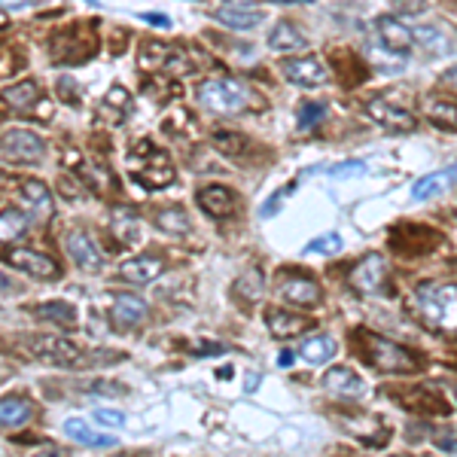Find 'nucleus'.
I'll return each mask as SVG.
<instances>
[{"label":"nucleus","instance_id":"5","mask_svg":"<svg viewBox=\"0 0 457 457\" xmlns=\"http://www.w3.org/2000/svg\"><path fill=\"white\" fill-rule=\"evenodd\" d=\"M25 348L31 357H37L43 363H55V366H83L85 357L74 341L59 339V335H34L25 341Z\"/></svg>","mask_w":457,"mask_h":457},{"label":"nucleus","instance_id":"29","mask_svg":"<svg viewBox=\"0 0 457 457\" xmlns=\"http://www.w3.org/2000/svg\"><path fill=\"white\" fill-rule=\"evenodd\" d=\"M299 357H302L305 363H311V366H320V363H330L335 357V341L330 335H311V339L302 341V348H299Z\"/></svg>","mask_w":457,"mask_h":457},{"label":"nucleus","instance_id":"20","mask_svg":"<svg viewBox=\"0 0 457 457\" xmlns=\"http://www.w3.org/2000/svg\"><path fill=\"white\" fill-rule=\"evenodd\" d=\"M0 98H4V101L10 104L12 110L34 113V107L43 101V92H40L37 80H21L16 85H10V89H4V95H0Z\"/></svg>","mask_w":457,"mask_h":457},{"label":"nucleus","instance_id":"37","mask_svg":"<svg viewBox=\"0 0 457 457\" xmlns=\"http://www.w3.org/2000/svg\"><path fill=\"white\" fill-rule=\"evenodd\" d=\"M366 174V162H341V165L333 168L335 180H348V177H363Z\"/></svg>","mask_w":457,"mask_h":457},{"label":"nucleus","instance_id":"21","mask_svg":"<svg viewBox=\"0 0 457 457\" xmlns=\"http://www.w3.org/2000/svg\"><path fill=\"white\" fill-rule=\"evenodd\" d=\"M269 46L275 52H299V49L309 46V37L302 34V28H296L293 21H277L269 34Z\"/></svg>","mask_w":457,"mask_h":457},{"label":"nucleus","instance_id":"34","mask_svg":"<svg viewBox=\"0 0 457 457\" xmlns=\"http://www.w3.org/2000/svg\"><path fill=\"white\" fill-rule=\"evenodd\" d=\"M339 250H341V238L335 232H330V235H320V238L309 241L305 253H324V256H330V253H339Z\"/></svg>","mask_w":457,"mask_h":457},{"label":"nucleus","instance_id":"45","mask_svg":"<svg viewBox=\"0 0 457 457\" xmlns=\"http://www.w3.org/2000/svg\"><path fill=\"white\" fill-rule=\"evenodd\" d=\"M442 80H445L448 85H454V89H457V68H448V70H445V76H442Z\"/></svg>","mask_w":457,"mask_h":457},{"label":"nucleus","instance_id":"8","mask_svg":"<svg viewBox=\"0 0 457 457\" xmlns=\"http://www.w3.org/2000/svg\"><path fill=\"white\" fill-rule=\"evenodd\" d=\"M366 113L373 123H378L384 128V132H394V134H409L418 128V119L415 113H409L405 107L399 104H390L384 101V98H373V101L366 104Z\"/></svg>","mask_w":457,"mask_h":457},{"label":"nucleus","instance_id":"46","mask_svg":"<svg viewBox=\"0 0 457 457\" xmlns=\"http://www.w3.org/2000/svg\"><path fill=\"white\" fill-rule=\"evenodd\" d=\"M31 457H68L64 452H55V448H46V452H37V454H31Z\"/></svg>","mask_w":457,"mask_h":457},{"label":"nucleus","instance_id":"50","mask_svg":"<svg viewBox=\"0 0 457 457\" xmlns=\"http://www.w3.org/2000/svg\"><path fill=\"white\" fill-rule=\"evenodd\" d=\"M116 457H134V454H123V452H119V454H116Z\"/></svg>","mask_w":457,"mask_h":457},{"label":"nucleus","instance_id":"18","mask_svg":"<svg viewBox=\"0 0 457 457\" xmlns=\"http://www.w3.org/2000/svg\"><path fill=\"white\" fill-rule=\"evenodd\" d=\"M21 198H25V204H28V211L34 213V220H49L52 217V211H55V204H52V192H49V187L43 180H37V177H25L21 180Z\"/></svg>","mask_w":457,"mask_h":457},{"label":"nucleus","instance_id":"13","mask_svg":"<svg viewBox=\"0 0 457 457\" xmlns=\"http://www.w3.org/2000/svg\"><path fill=\"white\" fill-rule=\"evenodd\" d=\"M162 271H165V260H162V256H132V260H125L123 266L116 269V277L132 284V287H147Z\"/></svg>","mask_w":457,"mask_h":457},{"label":"nucleus","instance_id":"15","mask_svg":"<svg viewBox=\"0 0 457 457\" xmlns=\"http://www.w3.org/2000/svg\"><path fill=\"white\" fill-rule=\"evenodd\" d=\"M68 253L83 271H101V266H104L101 250H98V245L92 241V235L83 232V228H76V232L68 235Z\"/></svg>","mask_w":457,"mask_h":457},{"label":"nucleus","instance_id":"39","mask_svg":"<svg viewBox=\"0 0 457 457\" xmlns=\"http://www.w3.org/2000/svg\"><path fill=\"white\" fill-rule=\"evenodd\" d=\"M59 98L61 101H70V104H76L80 101V89H76V80H70V76H61L59 83Z\"/></svg>","mask_w":457,"mask_h":457},{"label":"nucleus","instance_id":"16","mask_svg":"<svg viewBox=\"0 0 457 457\" xmlns=\"http://www.w3.org/2000/svg\"><path fill=\"white\" fill-rule=\"evenodd\" d=\"M324 390L339 399H357L363 397L366 384H363V378L357 375L351 366H333L330 373L324 375Z\"/></svg>","mask_w":457,"mask_h":457},{"label":"nucleus","instance_id":"40","mask_svg":"<svg viewBox=\"0 0 457 457\" xmlns=\"http://www.w3.org/2000/svg\"><path fill=\"white\" fill-rule=\"evenodd\" d=\"M95 421L104 427H123L125 424V415L116 409H95Z\"/></svg>","mask_w":457,"mask_h":457},{"label":"nucleus","instance_id":"6","mask_svg":"<svg viewBox=\"0 0 457 457\" xmlns=\"http://www.w3.org/2000/svg\"><path fill=\"white\" fill-rule=\"evenodd\" d=\"M0 153L6 159L19 162V165H37L46 156V144H43L40 134L28 132V128H12L0 138Z\"/></svg>","mask_w":457,"mask_h":457},{"label":"nucleus","instance_id":"32","mask_svg":"<svg viewBox=\"0 0 457 457\" xmlns=\"http://www.w3.org/2000/svg\"><path fill=\"white\" fill-rule=\"evenodd\" d=\"M28 232V217L19 208L0 211V241H19Z\"/></svg>","mask_w":457,"mask_h":457},{"label":"nucleus","instance_id":"27","mask_svg":"<svg viewBox=\"0 0 457 457\" xmlns=\"http://www.w3.org/2000/svg\"><path fill=\"white\" fill-rule=\"evenodd\" d=\"M31 399L25 397H4L0 399V427H25L31 418Z\"/></svg>","mask_w":457,"mask_h":457},{"label":"nucleus","instance_id":"35","mask_svg":"<svg viewBox=\"0 0 457 457\" xmlns=\"http://www.w3.org/2000/svg\"><path fill=\"white\" fill-rule=\"evenodd\" d=\"M324 116H326L324 104H302V107H299V128H302V132H309V128L317 125Z\"/></svg>","mask_w":457,"mask_h":457},{"label":"nucleus","instance_id":"48","mask_svg":"<svg viewBox=\"0 0 457 457\" xmlns=\"http://www.w3.org/2000/svg\"><path fill=\"white\" fill-rule=\"evenodd\" d=\"M0 290H12V284L6 281V275H0Z\"/></svg>","mask_w":457,"mask_h":457},{"label":"nucleus","instance_id":"23","mask_svg":"<svg viewBox=\"0 0 457 457\" xmlns=\"http://www.w3.org/2000/svg\"><path fill=\"white\" fill-rule=\"evenodd\" d=\"M457 180V168H442V171H433V174L421 177L412 187V198L415 202H424V198H433V196H442L445 189H452V183Z\"/></svg>","mask_w":457,"mask_h":457},{"label":"nucleus","instance_id":"17","mask_svg":"<svg viewBox=\"0 0 457 457\" xmlns=\"http://www.w3.org/2000/svg\"><path fill=\"white\" fill-rule=\"evenodd\" d=\"M196 204L202 208L208 217H232L235 213V192L220 187V183H211V187H202L196 192Z\"/></svg>","mask_w":457,"mask_h":457},{"label":"nucleus","instance_id":"49","mask_svg":"<svg viewBox=\"0 0 457 457\" xmlns=\"http://www.w3.org/2000/svg\"><path fill=\"white\" fill-rule=\"evenodd\" d=\"M442 445H445V452H452V454H457V442H442Z\"/></svg>","mask_w":457,"mask_h":457},{"label":"nucleus","instance_id":"36","mask_svg":"<svg viewBox=\"0 0 457 457\" xmlns=\"http://www.w3.org/2000/svg\"><path fill=\"white\" fill-rule=\"evenodd\" d=\"M116 235H119V241H125V245H134V241L140 238L138 220H132V217H116Z\"/></svg>","mask_w":457,"mask_h":457},{"label":"nucleus","instance_id":"30","mask_svg":"<svg viewBox=\"0 0 457 457\" xmlns=\"http://www.w3.org/2000/svg\"><path fill=\"white\" fill-rule=\"evenodd\" d=\"M171 59H174V49L165 46V43H156V40H144L140 43V59L138 64L144 70H165Z\"/></svg>","mask_w":457,"mask_h":457},{"label":"nucleus","instance_id":"33","mask_svg":"<svg viewBox=\"0 0 457 457\" xmlns=\"http://www.w3.org/2000/svg\"><path fill=\"white\" fill-rule=\"evenodd\" d=\"M213 147L223 156H228V159H238V156L245 153L247 140L241 138L238 132H232V128H217V132H213Z\"/></svg>","mask_w":457,"mask_h":457},{"label":"nucleus","instance_id":"44","mask_svg":"<svg viewBox=\"0 0 457 457\" xmlns=\"http://www.w3.org/2000/svg\"><path fill=\"white\" fill-rule=\"evenodd\" d=\"M277 363H281V366H293V363H296V354H293V351H284L281 357H277Z\"/></svg>","mask_w":457,"mask_h":457},{"label":"nucleus","instance_id":"9","mask_svg":"<svg viewBox=\"0 0 457 457\" xmlns=\"http://www.w3.org/2000/svg\"><path fill=\"white\" fill-rule=\"evenodd\" d=\"M320 296H324V290L309 275H284V281L277 284V299L293 309H314Z\"/></svg>","mask_w":457,"mask_h":457},{"label":"nucleus","instance_id":"2","mask_svg":"<svg viewBox=\"0 0 457 457\" xmlns=\"http://www.w3.org/2000/svg\"><path fill=\"white\" fill-rule=\"evenodd\" d=\"M132 165V177L140 183L144 189H165L174 183V165L162 149H156L149 140H144L128 159Z\"/></svg>","mask_w":457,"mask_h":457},{"label":"nucleus","instance_id":"11","mask_svg":"<svg viewBox=\"0 0 457 457\" xmlns=\"http://www.w3.org/2000/svg\"><path fill=\"white\" fill-rule=\"evenodd\" d=\"M284 76L299 89H317L326 83V68L317 55H302V59L284 61Z\"/></svg>","mask_w":457,"mask_h":457},{"label":"nucleus","instance_id":"14","mask_svg":"<svg viewBox=\"0 0 457 457\" xmlns=\"http://www.w3.org/2000/svg\"><path fill=\"white\" fill-rule=\"evenodd\" d=\"M147 302L140 296H134V293H116L113 296V305H110V317L116 326H123V330H138L140 324L147 320Z\"/></svg>","mask_w":457,"mask_h":457},{"label":"nucleus","instance_id":"25","mask_svg":"<svg viewBox=\"0 0 457 457\" xmlns=\"http://www.w3.org/2000/svg\"><path fill=\"white\" fill-rule=\"evenodd\" d=\"M424 113L442 132H457V101H452V98H442V95L427 98Z\"/></svg>","mask_w":457,"mask_h":457},{"label":"nucleus","instance_id":"26","mask_svg":"<svg viewBox=\"0 0 457 457\" xmlns=\"http://www.w3.org/2000/svg\"><path fill=\"white\" fill-rule=\"evenodd\" d=\"M217 21H223L226 28H235V31H247V28H256L262 21V12L253 10V6H220L217 10Z\"/></svg>","mask_w":457,"mask_h":457},{"label":"nucleus","instance_id":"42","mask_svg":"<svg viewBox=\"0 0 457 457\" xmlns=\"http://www.w3.org/2000/svg\"><path fill=\"white\" fill-rule=\"evenodd\" d=\"M28 4H34V0H0L4 10H21V6H28Z\"/></svg>","mask_w":457,"mask_h":457},{"label":"nucleus","instance_id":"43","mask_svg":"<svg viewBox=\"0 0 457 457\" xmlns=\"http://www.w3.org/2000/svg\"><path fill=\"white\" fill-rule=\"evenodd\" d=\"M256 384H260V375H256V373H247V381H245V390H247V394H253Z\"/></svg>","mask_w":457,"mask_h":457},{"label":"nucleus","instance_id":"28","mask_svg":"<svg viewBox=\"0 0 457 457\" xmlns=\"http://www.w3.org/2000/svg\"><path fill=\"white\" fill-rule=\"evenodd\" d=\"M34 317L46 320V324H55L61 330H74L76 326V309L70 302H46L34 309Z\"/></svg>","mask_w":457,"mask_h":457},{"label":"nucleus","instance_id":"24","mask_svg":"<svg viewBox=\"0 0 457 457\" xmlns=\"http://www.w3.org/2000/svg\"><path fill=\"white\" fill-rule=\"evenodd\" d=\"M128 113H132V95H128V89L125 85H110L101 101V116L107 123L119 125L128 119Z\"/></svg>","mask_w":457,"mask_h":457},{"label":"nucleus","instance_id":"47","mask_svg":"<svg viewBox=\"0 0 457 457\" xmlns=\"http://www.w3.org/2000/svg\"><path fill=\"white\" fill-rule=\"evenodd\" d=\"M226 6H253V0H226Z\"/></svg>","mask_w":457,"mask_h":457},{"label":"nucleus","instance_id":"10","mask_svg":"<svg viewBox=\"0 0 457 457\" xmlns=\"http://www.w3.org/2000/svg\"><path fill=\"white\" fill-rule=\"evenodd\" d=\"M388 277V260L381 253H366L351 269V287L357 293H378Z\"/></svg>","mask_w":457,"mask_h":457},{"label":"nucleus","instance_id":"12","mask_svg":"<svg viewBox=\"0 0 457 457\" xmlns=\"http://www.w3.org/2000/svg\"><path fill=\"white\" fill-rule=\"evenodd\" d=\"M375 31H378V40H381V46L388 49V52L412 55V49H415V31H409V28H405L397 16H381L375 21Z\"/></svg>","mask_w":457,"mask_h":457},{"label":"nucleus","instance_id":"51","mask_svg":"<svg viewBox=\"0 0 457 457\" xmlns=\"http://www.w3.org/2000/svg\"><path fill=\"white\" fill-rule=\"evenodd\" d=\"M394 457H399V454H394Z\"/></svg>","mask_w":457,"mask_h":457},{"label":"nucleus","instance_id":"38","mask_svg":"<svg viewBox=\"0 0 457 457\" xmlns=\"http://www.w3.org/2000/svg\"><path fill=\"white\" fill-rule=\"evenodd\" d=\"M290 192H293V187H284V189H277V192H275V196H271V198H269V202H266V208H262V211H260V217H262V220L275 217V213H277V211H281V202H284V198H287V196H290Z\"/></svg>","mask_w":457,"mask_h":457},{"label":"nucleus","instance_id":"22","mask_svg":"<svg viewBox=\"0 0 457 457\" xmlns=\"http://www.w3.org/2000/svg\"><path fill=\"white\" fill-rule=\"evenodd\" d=\"M64 437L80 442V445H89V448H113L116 439L107 437V433H98L92 424H85L80 418H68L64 421Z\"/></svg>","mask_w":457,"mask_h":457},{"label":"nucleus","instance_id":"4","mask_svg":"<svg viewBox=\"0 0 457 457\" xmlns=\"http://www.w3.org/2000/svg\"><path fill=\"white\" fill-rule=\"evenodd\" d=\"M363 341H366V357L375 369L381 373H415L421 366V360L409 348L397 345L390 339H381V335H373V333H363Z\"/></svg>","mask_w":457,"mask_h":457},{"label":"nucleus","instance_id":"19","mask_svg":"<svg viewBox=\"0 0 457 457\" xmlns=\"http://www.w3.org/2000/svg\"><path fill=\"white\" fill-rule=\"evenodd\" d=\"M266 320H269V330H271L275 339H296V335H302L311 326L309 317H302V314H293V311H284V309H271L266 314Z\"/></svg>","mask_w":457,"mask_h":457},{"label":"nucleus","instance_id":"3","mask_svg":"<svg viewBox=\"0 0 457 457\" xmlns=\"http://www.w3.org/2000/svg\"><path fill=\"white\" fill-rule=\"evenodd\" d=\"M198 101L213 113H241L250 101V89L241 80L211 76V80L198 85Z\"/></svg>","mask_w":457,"mask_h":457},{"label":"nucleus","instance_id":"7","mask_svg":"<svg viewBox=\"0 0 457 457\" xmlns=\"http://www.w3.org/2000/svg\"><path fill=\"white\" fill-rule=\"evenodd\" d=\"M6 262H10L12 269H19L21 275L37 277V281H55V277L61 275L59 262H55L52 256L40 253V250H31V247L6 250Z\"/></svg>","mask_w":457,"mask_h":457},{"label":"nucleus","instance_id":"41","mask_svg":"<svg viewBox=\"0 0 457 457\" xmlns=\"http://www.w3.org/2000/svg\"><path fill=\"white\" fill-rule=\"evenodd\" d=\"M144 21H149V25H159V28H168L171 21L165 19V16H153V12H144V16H140Z\"/></svg>","mask_w":457,"mask_h":457},{"label":"nucleus","instance_id":"1","mask_svg":"<svg viewBox=\"0 0 457 457\" xmlns=\"http://www.w3.org/2000/svg\"><path fill=\"white\" fill-rule=\"evenodd\" d=\"M421 324L433 333H457V284H424L415 296Z\"/></svg>","mask_w":457,"mask_h":457},{"label":"nucleus","instance_id":"31","mask_svg":"<svg viewBox=\"0 0 457 457\" xmlns=\"http://www.w3.org/2000/svg\"><path fill=\"white\" fill-rule=\"evenodd\" d=\"M153 220L165 235H189V228H192L189 213L183 208H162V211H156Z\"/></svg>","mask_w":457,"mask_h":457}]
</instances>
